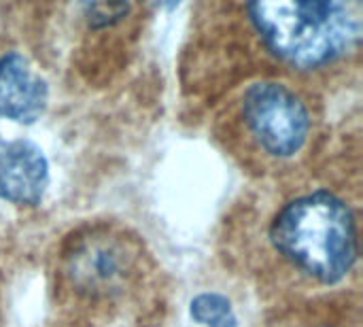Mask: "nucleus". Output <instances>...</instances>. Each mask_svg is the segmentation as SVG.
Segmentation results:
<instances>
[{
	"mask_svg": "<svg viewBox=\"0 0 363 327\" xmlns=\"http://www.w3.org/2000/svg\"><path fill=\"white\" fill-rule=\"evenodd\" d=\"M274 249L325 285L342 281L357 262L355 217L345 200L313 192L289 202L270 226Z\"/></svg>",
	"mask_w": 363,
	"mask_h": 327,
	"instance_id": "1",
	"label": "nucleus"
},
{
	"mask_svg": "<svg viewBox=\"0 0 363 327\" xmlns=\"http://www.w3.org/2000/svg\"><path fill=\"white\" fill-rule=\"evenodd\" d=\"M249 19L268 49L298 68L330 64L362 36L357 2H253Z\"/></svg>",
	"mask_w": 363,
	"mask_h": 327,
	"instance_id": "2",
	"label": "nucleus"
},
{
	"mask_svg": "<svg viewBox=\"0 0 363 327\" xmlns=\"http://www.w3.org/2000/svg\"><path fill=\"white\" fill-rule=\"evenodd\" d=\"M62 264L64 277L77 294L111 298L138 275L140 247L113 228H89L68 243Z\"/></svg>",
	"mask_w": 363,
	"mask_h": 327,
	"instance_id": "3",
	"label": "nucleus"
},
{
	"mask_svg": "<svg viewBox=\"0 0 363 327\" xmlns=\"http://www.w3.org/2000/svg\"><path fill=\"white\" fill-rule=\"evenodd\" d=\"M242 115L257 143L277 157L296 155L311 132L306 104L283 83H253L242 98Z\"/></svg>",
	"mask_w": 363,
	"mask_h": 327,
	"instance_id": "4",
	"label": "nucleus"
},
{
	"mask_svg": "<svg viewBox=\"0 0 363 327\" xmlns=\"http://www.w3.org/2000/svg\"><path fill=\"white\" fill-rule=\"evenodd\" d=\"M49 185V164L38 145L0 138V198L34 206Z\"/></svg>",
	"mask_w": 363,
	"mask_h": 327,
	"instance_id": "5",
	"label": "nucleus"
},
{
	"mask_svg": "<svg viewBox=\"0 0 363 327\" xmlns=\"http://www.w3.org/2000/svg\"><path fill=\"white\" fill-rule=\"evenodd\" d=\"M49 87L30 62L11 51L0 57V117L17 123H34L47 109Z\"/></svg>",
	"mask_w": 363,
	"mask_h": 327,
	"instance_id": "6",
	"label": "nucleus"
},
{
	"mask_svg": "<svg viewBox=\"0 0 363 327\" xmlns=\"http://www.w3.org/2000/svg\"><path fill=\"white\" fill-rule=\"evenodd\" d=\"M189 315L196 323L206 327H238L232 302L221 294H200L191 300Z\"/></svg>",
	"mask_w": 363,
	"mask_h": 327,
	"instance_id": "7",
	"label": "nucleus"
},
{
	"mask_svg": "<svg viewBox=\"0 0 363 327\" xmlns=\"http://www.w3.org/2000/svg\"><path fill=\"white\" fill-rule=\"evenodd\" d=\"M85 17L91 26H108L123 19L130 4H85Z\"/></svg>",
	"mask_w": 363,
	"mask_h": 327,
	"instance_id": "8",
	"label": "nucleus"
}]
</instances>
